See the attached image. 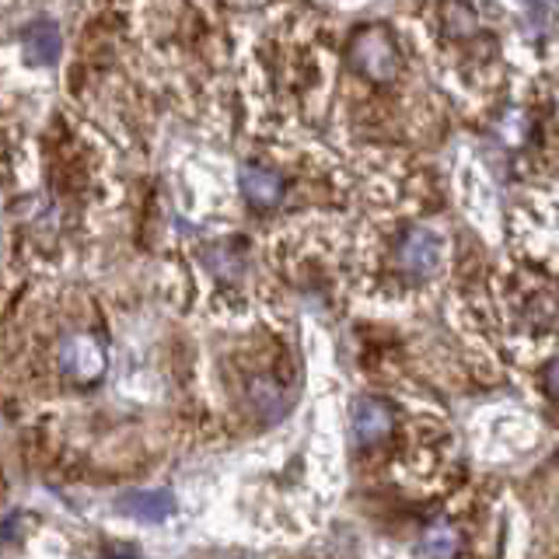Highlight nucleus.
<instances>
[{"instance_id":"nucleus-2","label":"nucleus","mask_w":559,"mask_h":559,"mask_svg":"<svg viewBox=\"0 0 559 559\" xmlns=\"http://www.w3.org/2000/svg\"><path fill=\"white\" fill-rule=\"evenodd\" d=\"M57 364L63 378H70L74 384H98L105 378V367H109V357H105V346L92 332H67L57 346Z\"/></svg>"},{"instance_id":"nucleus-12","label":"nucleus","mask_w":559,"mask_h":559,"mask_svg":"<svg viewBox=\"0 0 559 559\" xmlns=\"http://www.w3.org/2000/svg\"><path fill=\"white\" fill-rule=\"evenodd\" d=\"M546 381H549V389H552V392L559 395V357H556V360L549 364V371H546Z\"/></svg>"},{"instance_id":"nucleus-10","label":"nucleus","mask_w":559,"mask_h":559,"mask_svg":"<svg viewBox=\"0 0 559 559\" xmlns=\"http://www.w3.org/2000/svg\"><path fill=\"white\" fill-rule=\"evenodd\" d=\"M424 552L430 559H451L459 552V532H454L448 521H433L424 532Z\"/></svg>"},{"instance_id":"nucleus-5","label":"nucleus","mask_w":559,"mask_h":559,"mask_svg":"<svg viewBox=\"0 0 559 559\" xmlns=\"http://www.w3.org/2000/svg\"><path fill=\"white\" fill-rule=\"evenodd\" d=\"M119 514H127L133 521H144V524H157V521H168L175 514V497L168 489H130L116 500Z\"/></svg>"},{"instance_id":"nucleus-9","label":"nucleus","mask_w":559,"mask_h":559,"mask_svg":"<svg viewBox=\"0 0 559 559\" xmlns=\"http://www.w3.org/2000/svg\"><path fill=\"white\" fill-rule=\"evenodd\" d=\"M441 28H444V35H451V39H468V35H476L479 17L468 4H462V0H448L441 8Z\"/></svg>"},{"instance_id":"nucleus-11","label":"nucleus","mask_w":559,"mask_h":559,"mask_svg":"<svg viewBox=\"0 0 559 559\" xmlns=\"http://www.w3.org/2000/svg\"><path fill=\"white\" fill-rule=\"evenodd\" d=\"M206 259H210V266H214L217 273H224V276H231V273L241 270V259L231 252V245H214V249L206 252Z\"/></svg>"},{"instance_id":"nucleus-6","label":"nucleus","mask_w":559,"mask_h":559,"mask_svg":"<svg viewBox=\"0 0 559 559\" xmlns=\"http://www.w3.org/2000/svg\"><path fill=\"white\" fill-rule=\"evenodd\" d=\"M395 427V413L384 406L381 399H360L354 409V437L357 444H378L381 437H389Z\"/></svg>"},{"instance_id":"nucleus-3","label":"nucleus","mask_w":559,"mask_h":559,"mask_svg":"<svg viewBox=\"0 0 559 559\" xmlns=\"http://www.w3.org/2000/svg\"><path fill=\"white\" fill-rule=\"evenodd\" d=\"M395 262H399V270L413 280L433 276L437 266H441V238H437L430 227H409V231L399 238Z\"/></svg>"},{"instance_id":"nucleus-7","label":"nucleus","mask_w":559,"mask_h":559,"mask_svg":"<svg viewBox=\"0 0 559 559\" xmlns=\"http://www.w3.org/2000/svg\"><path fill=\"white\" fill-rule=\"evenodd\" d=\"M249 402L255 406V413L266 416V419H276L280 413H284V406H287L284 389H280L273 378H252L249 381Z\"/></svg>"},{"instance_id":"nucleus-1","label":"nucleus","mask_w":559,"mask_h":559,"mask_svg":"<svg viewBox=\"0 0 559 559\" xmlns=\"http://www.w3.org/2000/svg\"><path fill=\"white\" fill-rule=\"evenodd\" d=\"M349 67L371 84H392L402 70V57H399L392 32L381 25H364L354 39H349Z\"/></svg>"},{"instance_id":"nucleus-8","label":"nucleus","mask_w":559,"mask_h":559,"mask_svg":"<svg viewBox=\"0 0 559 559\" xmlns=\"http://www.w3.org/2000/svg\"><path fill=\"white\" fill-rule=\"evenodd\" d=\"M25 57L32 63H39V67L57 63V57H60V35H57V28H52V25H35L25 35Z\"/></svg>"},{"instance_id":"nucleus-4","label":"nucleus","mask_w":559,"mask_h":559,"mask_svg":"<svg viewBox=\"0 0 559 559\" xmlns=\"http://www.w3.org/2000/svg\"><path fill=\"white\" fill-rule=\"evenodd\" d=\"M238 186H241V197L249 200L252 206H259V210L276 206L280 200H284V192H287L284 175L266 168V165H241Z\"/></svg>"}]
</instances>
